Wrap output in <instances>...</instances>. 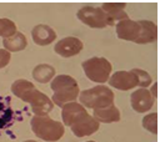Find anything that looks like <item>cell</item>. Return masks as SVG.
Listing matches in <instances>:
<instances>
[{"label": "cell", "mask_w": 160, "mask_h": 142, "mask_svg": "<svg viewBox=\"0 0 160 142\" xmlns=\"http://www.w3.org/2000/svg\"><path fill=\"white\" fill-rule=\"evenodd\" d=\"M11 91L16 97L30 103L35 116H46L54 107L52 101L45 93L36 90L35 86L28 80H16L11 86Z\"/></svg>", "instance_id": "cell-1"}, {"label": "cell", "mask_w": 160, "mask_h": 142, "mask_svg": "<svg viewBox=\"0 0 160 142\" xmlns=\"http://www.w3.org/2000/svg\"><path fill=\"white\" fill-rule=\"evenodd\" d=\"M51 90L54 91L52 95V103L58 106H64L68 102H72L80 93L79 85L69 75H59L51 82Z\"/></svg>", "instance_id": "cell-2"}, {"label": "cell", "mask_w": 160, "mask_h": 142, "mask_svg": "<svg viewBox=\"0 0 160 142\" xmlns=\"http://www.w3.org/2000/svg\"><path fill=\"white\" fill-rule=\"evenodd\" d=\"M31 130L39 138L48 142H55L64 136L62 123L48 116H34L31 118Z\"/></svg>", "instance_id": "cell-3"}, {"label": "cell", "mask_w": 160, "mask_h": 142, "mask_svg": "<svg viewBox=\"0 0 160 142\" xmlns=\"http://www.w3.org/2000/svg\"><path fill=\"white\" fill-rule=\"evenodd\" d=\"M114 103V92L104 85L80 92V105L88 108H102Z\"/></svg>", "instance_id": "cell-4"}, {"label": "cell", "mask_w": 160, "mask_h": 142, "mask_svg": "<svg viewBox=\"0 0 160 142\" xmlns=\"http://www.w3.org/2000/svg\"><path fill=\"white\" fill-rule=\"evenodd\" d=\"M82 69L89 80L102 83L109 80L112 66L105 57H91L82 62Z\"/></svg>", "instance_id": "cell-5"}, {"label": "cell", "mask_w": 160, "mask_h": 142, "mask_svg": "<svg viewBox=\"0 0 160 142\" xmlns=\"http://www.w3.org/2000/svg\"><path fill=\"white\" fill-rule=\"evenodd\" d=\"M70 127H71L72 133L76 137H85V136H90V135L95 133L99 130L100 123L94 117H91L84 108L71 121Z\"/></svg>", "instance_id": "cell-6"}, {"label": "cell", "mask_w": 160, "mask_h": 142, "mask_svg": "<svg viewBox=\"0 0 160 142\" xmlns=\"http://www.w3.org/2000/svg\"><path fill=\"white\" fill-rule=\"evenodd\" d=\"M78 17L85 25L95 29H102L109 24L106 14L96 6H84L78 11Z\"/></svg>", "instance_id": "cell-7"}, {"label": "cell", "mask_w": 160, "mask_h": 142, "mask_svg": "<svg viewBox=\"0 0 160 142\" xmlns=\"http://www.w3.org/2000/svg\"><path fill=\"white\" fill-rule=\"evenodd\" d=\"M140 31H141L140 21H134V20H130V19H125V20L118 21V24H116L118 37L122 39V40L136 42V40L139 39Z\"/></svg>", "instance_id": "cell-8"}, {"label": "cell", "mask_w": 160, "mask_h": 142, "mask_svg": "<svg viewBox=\"0 0 160 142\" xmlns=\"http://www.w3.org/2000/svg\"><path fill=\"white\" fill-rule=\"evenodd\" d=\"M110 86L121 90V91H128L130 88H134L138 86V76L131 71H118L110 77Z\"/></svg>", "instance_id": "cell-9"}, {"label": "cell", "mask_w": 160, "mask_h": 142, "mask_svg": "<svg viewBox=\"0 0 160 142\" xmlns=\"http://www.w3.org/2000/svg\"><path fill=\"white\" fill-rule=\"evenodd\" d=\"M154 106V97L146 88H139L131 93V107L136 112H146Z\"/></svg>", "instance_id": "cell-10"}, {"label": "cell", "mask_w": 160, "mask_h": 142, "mask_svg": "<svg viewBox=\"0 0 160 142\" xmlns=\"http://www.w3.org/2000/svg\"><path fill=\"white\" fill-rule=\"evenodd\" d=\"M82 42L78 37H64L55 45V51L62 57H70L78 55L82 50Z\"/></svg>", "instance_id": "cell-11"}, {"label": "cell", "mask_w": 160, "mask_h": 142, "mask_svg": "<svg viewBox=\"0 0 160 142\" xmlns=\"http://www.w3.org/2000/svg\"><path fill=\"white\" fill-rule=\"evenodd\" d=\"M125 2H105L100 7L108 16L110 26L115 24V21H121L128 19V14L124 11Z\"/></svg>", "instance_id": "cell-12"}, {"label": "cell", "mask_w": 160, "mask_h": 142, "mask_svg": "<svg viewBox=\"0 0 160 142\" xmlns=\"http://www.w3.org/2000/svg\"><path fill=\"white\" fill-rule=\"evenodd\" d=\"M31 35H32L34 42L40 46L49 45L56 39V34H55L54 29H51L48 25H36L32 29Z\"/></svg>", "instance_id": "cell-13"}, {"label": "cell", "mask_w": 160, "mask_h": 142, "mask_svg": "<svg viewBox=\"0 0 160 142\" xmlns=\"http://www.w3.org/2000/svg\"><path fill=\"white\" fill-rule=\"evenodd\" d=\"M94 118L100 123H110V122H118L120 121V111L116 106L110 105L102 108H95L94 110Z\"/></svg>", "instance_id": "cell-14"}, {"label": "cell", "mask_w": 160, "mask_h": 142, "mask_svg": "<svg viewBox=\"0 0 160 142\" xmlns=\"http://www.w3.org/2000/svg\"><path fill=\"white\" fill-rule=\"evenodd\" d=\"M141 31L139 35V39L136 40V44H149L154 42L158 37V27L152 21L148 20H140Z\"/></svg>", "instance_id": "cell-15"}, {"label": "cell", "mask_w": 160, "mask_h": 142, "mask_svg": "<svg viewBox=\"0 0 160 142\" xmlns=\"http://www.w3.org/2000/svg\"><path fill=\"white\" fill-rule=\"evenodd\" d=\"M26 37L21 32H16L11 37H6L2 40V45L6 51H20L26 47Z\"/></svg>", "instance_id": "cell-16"}, {"label": "cell", "mask_w": 160, "mask_h": 142, "mask_svg": "<svg viewBox=\"0 0 160 142\" xmlns=\"http://www.w3.org/2000/svg\"><path fill=\"white\" fill-rule=\"evenodd\" d=\"M55 75V69L50 65H46V64H41V65H38L34 70H32V77L40 82V83H46L49 82Z\"/></svg>", "instance_id": "cell-17"}, {"label": "cell", "mask_w": 160, "mask_h": 142, "mask_svg": "<svg viewBox=\"0 0 160 142\" xmlns=\"http://www.w3.org/2000/svg\"><path fill=\"white\" fill-rule=\"evenodd\" d=\"M8 101L2 102L0 100V130L8 127L9 125H11V121H12L14 112H12L11 107L8 105Z\"/></svg>", "instance_id": "cell-18"}, {"label": "cell", "mask_w": 160, "mask_h": 142, "mask_svg": "<svg viewBox=\"0 0 160 142\" xmlns=\"http://www.w3.org/2000/svg\"><path fill=\"white\" fill-rule=\"evenodd\" d=\"M16 34V25L10 19H0V36L4 39Z\"/></svg>", "instance_id": "cell-19"}, {"label": "cell", "mask_w": 160, "mask_h": 142, "mask_svg": "<svg viewBox=\"0 0 160 142\" xmlns=\"http://www.w3.org/2000/svg\"><path fill=\"white\" fill-rule=\"evenodd\" d=\"M142 126L146 131L156 135L158 133V113L154 112V113L146 115L142 118Z\"/></svg>", "instance_id": "cell-20"}, {"label": "cell", "mask_w": 160, "mask_h": 142, "mask_svg": "<svg viewBox=\"0 0 160 142\" xmlns=\"http://www.w3.org/2000/svg\"><path fill=\"white\" fill-rule=\"evenodd\" d=\"M132 70L138 76V86H141L142 88H145L151 83V77L148 75L146 71L140 70V69H132Z\"/></svg>", "instance_id": "cell-21"}, {"label": "cell", "mask_w": 160, "mask_h": 142, "mask_svg": "<svg viewBox=\"0 0 160 142\" xmlns=\"http://www.w3.org/2000/svg\"><path fill=\"white\" fill-rule=\"evenodd\" d=\"M10 59H11V54L5 49H0V69L5 67L10 62Z\"/></svg>", "instance_id": "cell-22"}, {"label": "cell", "mask_w": 160, "mask_h": 142, "mask_svg": "<svg viewBox=\"0 0 160 142\" xmlns=\"http://www.w3.org/2000/svg\"><path fill=\"white\" fill-rule=\"evenodd\" d=\"M152 97H156V85L152 86Z\"/></svg>", "instance_id": "cell-23"}, {"label": "cell", "mask_w": 160, "mask_h": 142, "mask_svg": "<svg viewBox=\"0 0 160 142\" xmlns=\"http://www.w3.org/2000/svg\"><path fill=\"white\" fill-rule=\"evenodd\" d=\"M24 142H36V141H32V140H30V141H24Z\"/></svg>", "instance_id": "cell-24"}, {"label": "cell", "mask_w": 160, "mask_h": 142, "mask_svg": "<svg viewBox=\"0 0 160 142\" xmlns=\"http://www.w3.org/2000/svg\"><path fill=\"white\" fill-rule=\"evenodd\" d=\"M86 142H95V141H86Z\"/></svg>", "instance_id": "cell-25"}]
</instances>
